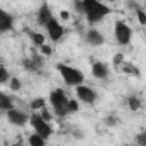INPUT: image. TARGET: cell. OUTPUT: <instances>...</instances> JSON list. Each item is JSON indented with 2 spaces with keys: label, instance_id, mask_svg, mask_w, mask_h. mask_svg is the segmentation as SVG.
<instances>
[{
  "label": "cell",
  "instance_id": "1",
  "mask_svg": "<svg viewBox=\"0 0 146 146\" xmlns=\"http://www.w3.org/2000/svg\"><path fill=\"white\" fill-rule=\"evenodd\" d=\"M82 5H83V14L87 17V22L88 24H99L100 21H104L110 12V7L104 5L102 2L99 0H82Z\"/></svg>",
  "mask_w": 146,
  "mask_h": 146
},
{
  "label": "cell",
  "instance_id": "2",
  "mask_svg": "<svg viewBox=\"0 0 146 146\" xmlns=\"http://www.w3.org/2000/svg\"><path fill=\"white\" fill-rule=\"evenodd\" d=\"M56 70L61 75L63 82L68 85V87H78L85 82V75L82 70L75 68V66H70V65H65V63H58L56 65Z\"/></svg>",
  "mask_w": 146,
  "mask_h": 146
},
{
  "label": "cell",
  "instance_id": "3",
  "mask_svg": "<svg viewBox=\"0 0 146 146\" xmlns=\"http://www.w3.org/2000/svg\"><path fill=\"white\" fill-rule=\"evenodd\" d=\"M68 97L66 94L61 90V88H54L51 94H49V104L53 107V112L58 115V117H66L70 112H68Z\"/></svg>",
  "mask_w": 146,
  "mask_h": 146
},
{
  "label": "cell",
  "instance_id": "4",
  "mask_svg": "<svg viewBox=\"0 0 146 146\" xmlns=\"http://www.w3.org/2000/svg\"><path fill=\"white\" fill-rule=\"evenodd\" d=\"M29 122H31V126L34 127V133H37L39 136H42L44 139L51 138V134H53V127H51L49 121L42 119L41 114H33V115L29 117Z\"/></svg>",
  "mask_w": 146,
  "mask_h": 146
},
{
  "label": "cell",
  "instance_id": "5",
  "mask_svg": "<svg viewBox=\"0 0 146 146\" xmlns=\"http://www.w3.org/2000/svg\"><path fill=\"white\" fill-rule=\"evenodd\" d=\"M114 37H115V41H117L119 44H122V46L129 44L131 39H133V29H131V26H127V24L122 22V21H117V22L114 24Z\"/></svg>",
  "mask_w": 146,
  "mask_h": 146
},
{
  "label": "cell",
  "instance_id": "6",
  "mask_svg": "<svg viewBox=\"0 0 146 146\" xmlns=\"http://www.w3.org/2000/svg\"><path fill=\"white\" fill-rule=\"evenodd\" d=\"M46 33H48V37L53 41V42H58V41H61V37L65 34V27L61 26V22L56 19V17H53L46 26Z\"/></svg>",
  "mask_w": 146,
  "mask_h": 146
},
{
  "label": "cell",
  "instance_id": "7",
  "mask_svg": "<svg viewBox=\"0 0 146 146\" xmlns=\"http://www.w3.org/2000/svg\"><path fill=\"white\" fill-rule=\"evenodd\" d=\"M75 90H76V97H78V100H82L83 104H94L95 100H97V92L92 88V87H87V85H78V87H75Z\"/></svg>",
  "mask_w": 146,
  "mask_h": 146
},
{
  "label": "cell",
  "instance_id": "8",
  "mask_svg": "<svg viewBox=\"0 0 146 146\" xmlns=\"http://www.w3.org/2000/svg\"><path fill=\"white\" fill-rule=\"evenodd\" d=\"M5 115H7V119H9V122H10V124L19 126V127H22V126H26V124L29 122V115H27L26 112L19 110V109L7 110V112H5Z\"/></svg>",
  "mask_w": 146,
  "mask_h": 146
},
{
  "label": "cell",
  "instance_id": "9",
  "mask_svg": "<svg viewBox=\"0 0 146 146\" xmlns=\"http://www.w3.org/2000/svg\"><path fill=\"white\" fill-rule=\"evenodd\" d=\"M12 29H14V17H12V14L0 7V34L10 33Z\"/></svg>",
  "mask_w": 146,
  "mask_h": 146
},
{
  "label": "cell",
  "instance_id": "10",
  "mask_svg": "<svg viewBox=\"0 0 146 146\" xmlns=\"http://www.w3.org/2000/svg\"><path fill=\"white\" fill-rule=\"evenodd\" d=\"M53 17H54V15H53V12H51L49 5L44 2V3L39 7V10H37V22H39V26H46Z\"/></svg>",
  "mask_w": 146,
  "mask_h": 146
},
{
  "label": "cell",
  "instance_id": "11",
  "mask_svg": "<svg viewBox=\"0 0 146 146\" xmlns=\"http://www.w3.org/2000/svg\"><path fill=\"white\" fill-rule=\"evenodd\" d=\"M92 75L97 78V80H106L109 76V66L104 63V61H95L92 65Z\"/></svg>",
  "mask_w": 146,
  "mask_h": 146
},
{
  "label": "cell",
  "instance_id": "12",
  "mask_svg": "<svg viewBox=\"0 0 146 146\" xmlns=\"http://www.w3.org/2000/svg\"><path fill=\"white\" fill-rule=\"evenodd\" d=\"M85 39H87V42L90 46H102L104 41H106L104 36H102V33L97 31V29H88L87 34H85Z\"/></svg>",
  "mask_w": 146,
  "mask_h": 146
},
{
  "label": "cell",
  "instance_id": "13",
  "mask_svg": "<svg viewBox=\"0 0 146 146\" xmlns=\"http://www.w3.org/2000/svg\"><path fill=\"white\" fill-rule=\"evenodd\" d=\"M10 109H14L12 99L7 94H2L0 92V112H7V110H10Z\"/></svg>",
  "mask_w": 146,
  "mask_h": 146
},
{
  "label": "cell",
  "instance_id": "14",
  "mask_svg": "<svg viewBox=\"0 0 146 146\" xmlns=\"http://www.w3.org/2000/svg\"><path fill=\"white\" fill-rule=\"evenodd\" d=\"M27 34L31 37V41H33V44L34 46H42V44H46V37L44 34H41V33H36V31H27Z\"/></svg>",
  "mask_w": 146,
  "mask_h": 146
},
{
  "label": "cell",
  "instance_id": "15",
  "mask_svg": "<svg viewBox=\"0 0 146 146\" xmlns=\"http://www.w3.org/2000/svg\"><path fill=\"white\" fill-rule=\"evenodd\" d=\"M27 143H29V146H46V139L42 136H39L37 133H33L27 138Z\"/></svg>",
  "mask_w": 146,
  "mask_h": 146
},
{
  "label": "cell",
  "instance_id": "16",
  "mask_svg": "<svg viewBox=\"0 0 146 146\" xmlns=\"http://www.w3.org/2000/svg\"><path fill=\"white\" fill-rule=\"evenodd\" d=\"M126 102H127V107L131 110H139L141 109V99H138V97H134V95H133V97H127Z\"/></svg>",
  "mask_w": 146,
  "mask_h": 146
},
{
  "label": "cell",
  "instance_id": "17",
  "mask_svg": "<svg viewBox=\"0 0 146 146\" xmlns=\"http://www.w3.org/2000/svg\"><path fill=\"white\" fill-rule=\"evenodd\" d=\"M46 107V99H42V97H36L33 102H31V109L33 110H41Z\"/></svg>",
  "mask_w": 146,
  "mask_h": 146
},
{
  "label": "cell",
  "instance_id": "18",
  "mask_svg": "<svg viewBox=\"0 0 146 146\" xmlns=\"http://www.w3.org/2000/svg\"><path fill=\"white\" fill-rule=\"evenodd\" d=\"M9 87H10V90H12V92H19V90L22 88V82H21L19 78L12 76V78L9 80Z\"/></svg>",
  "mask_w": 146,
  "mask_h": 146
},
{
  "label": "cell",
  "instance_id": "19",
  "mask_svg": "<svg viewBox=\"0 0 146 146\" xmlns=\"http://www.w3.org/2000/svg\"><path fill=\"white\" fill-rule=\"evenodd\" d=\"M10 78H12V76H10L9 70L3 68V66H0V85H2V83H9Z\"/></svg>",
  "mask_w": 146,
  "mask_h": 146
},
{
  "label": "cell",
  "instance_id": "20",
  "mask_svg": "<svg viewBox=\"0 0 146 146\" xmlns=\"http://www.w3.org/2000/svg\"><path fill=\"white\" fill-rule=\"evenodd\" d=\"M122 70L126 73H129V75H138V68H134L133 65H129V63H122Z\"/></svg>",
  "mask_w": 146,
  "mask_h": 146
},
{
  "label": "cell",
  "instance_id": "21",
  "mask_svg": "<svg viewBox=\"0 0 146 146\" xmlns=\"http://www.w3.org/2000/svg\"><path fill=\"white\" fill-rule=\"evenodd\" d=\"M78 109H80L78 100H73V99H70V100H68V112H70V114H72V112H78Z\"/></svg>",
  "mask_w": 146,
  "mask_h": 146
},
{
  "label": "cell",
  "instance_id": "22",
  "mask_svg": "<svg viewBox=\"0 0 146 146\" xmlns=\"http://www.w3.org/2000/svg\"><path fill=\"white\" fill-rule=\"evenodd\" d=\"M136 145L138 146H146V131L139 133V134L136 136Z\"/></svg>",
  "mask_w": 146,
  "mask_h": 146
},
{
  "label": "cell",
  "instance_id": "23",
  "mask_svg": "<svg viewBox=\"0 0 146 146\" xmlns=\"http://www.w3.org/2000/svg\"><path fill=\"white\" fill-rule=\"evenodd\" d=\"M136 17H138V22H139L141 26H146V14L143 10H138V12H136Z\"/></svg>",
  "mask_w": 146,
  "mask_h": 146
},
{
  "label": "cell",
  "instance_id": "24",
  "mask_svg": "<svg viewBox=\"0 0 146 146\" xmlns=\"http://www.w3.org/2000/svg\"><path fill=\"white\" fill-rule=\"evenodd\" d=\"M112 61H114V65H122L124 63V56L121 54V53H117V54H114V58H112Z\"/></svg>",
  "mask_w": 146,
  "mask_h": 146
},
{
  "label": "cell",
  "instance_id": "25",
  "mask_svg": "<svg viewBox=\"0 0 146 146\" xmlns=\"http://www.w3.org/2000/svg\"><path fill=\"white\" fill-rule=\"evenodd\" d=\"M41 53H42L44 56H49V54L53 53V49H51V46H48V44H42V46H41Z\"/></svg>",
  "mask_w": 146,
  "mask_h": 146
},
{
  "label": "cell",
  "instance_id": "26",
  "mask_svg": "<svg viewBox=\"0 0 146 146\" xmlns=\"http://www.w3.org/2000/svg\"><path fill=\"white\" fill-rule=\"evenodd\" d=\"M106 124H107V126H115V124H117V117H114V114L109 115V117L106 119Z\"/></svg>",
  "mask_w": 146,
  "mask_h": 146
},
{
  "label": "cell",
  "instance_id": "27",
  "mask_svg": "<svg viewBox=\"0 0 146 146\" xmlns=\"http://www.w3.org/2000/svg\"><path fill=\"white\" fill-rule=\"evenodd\" d=\"M41 115H42V119H46V121H51V114L46 110V107H44V109H41Z\"/></svg>",
  "mask_w": 146,
  "mask_h": 146
},
{
  "label": "cell",
  "instance_id": "28",
  "mask_svg": "<svg viewBox=\"0 0 146 146\" xmlns=\"http://www.w3.org/2000/svg\"><path fill=\"white\" fill-rule=\"evenodd\" d=\"M60 17H61V19H63V21H68V19H70V14H68V12H66V10H63V12H61V14H60Z\"/></svg>",
  "mask_w": 146,
  "mask_h": 146
},
{
  "label": "cell",
  "instance_id": "29",
  "mask_svg": "<svg viewBox=\"0 0 146 146\" xmlns=\"http://www.w3.org/2000/svg\"><path fill=\"white\" fill-rule=\"evenodd\" d=\"M107 2H115V0H107Z\"/></svg>",
  "mask_w": 146,
  "mask_h": 146
},
{
  "label": "cell",
  "instance_id": "30",
  "mask_svg": "<svg viewBox=\"0 0 146 146\" xmlns=\"http://www.w3.org/2000/svg\"><path fill=\"white\" fill-rule=\"evenodd\" d=\"M99 2H102V0H99Z\"/></svg>",
  "mask_w": 146,
  "mask_h": 146
}]
</instances>
